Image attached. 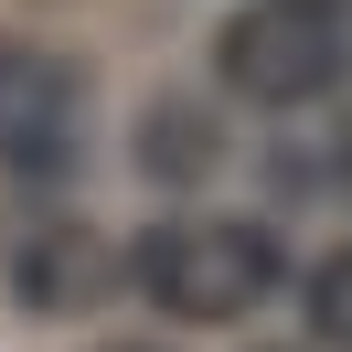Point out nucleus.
I'll return each mask as SVG.
<instances>
[{
  "label": "nucleus",
  "mask_w": 352,
  "mask_h": 352,
  "mask_svg": "<svg viewBox=\"0 0 352 352\" xmlns=\"http://www.w3.org/2000/svg\"><path fill=\"white\" fill-rule=\"evenodd\" d=\"M129 278H139V299L160 309V320H245V309H267L278 299V245H267V224H235V214H171V224H150L139 235V256H129Z\"/></svg>",
  "instance_id": "1"
},
{
  "label": "nucleus",
  "mask_w": 352,
  "mask_h": 352,
  "mask_svg": "<svg viewBox=\"0 0 352 352\" xmlns=\"http://www.w3.org/2000/svg\"><path fill=\"white\" fill-rule=\"evenodd\" d=\"M214 65H224V86L245 107L299 118V107H320L342 86V11L331 0H245L214 32Z\"/></svg>",
  "instance_id": "2"
},
{
  "label": "nucleus",
  "mask_w": 352,
  "mask_h": 352,
  "mask_svg": "<svg viewBox=\"0 0 352 352\" xmlns=\"http://www.w3.org/2000/svg\"><path fill=\"white\" fill-rule=\"evenodd\" d=\"M75 160H86V86H75V65H54L32 43H0V171L65 182Z\"/></svg>",
  "instance_id": "3"
},
{
  "label": "nucleus",
  "mask_w": 352,
  "mask_h": 352,
  "mask_svg": "<svg viewBox=\"0 0 352 352\" xmlns=\"http://www.w3.org/2000/svg\"><path fill=\"white\" fill-rule=\"evenodd\" d=\"M11 288H22L32 309H75V299L96 288V245L75 235V224H43V235L11 256Z\"/></svg>",
  "instance_id": "4"
},
{
  "label": "nucleus",
  "mask_w": 352,
  "mask_h": 352,
  "mask_svg": "<svg viewBox=\"0 0 352 352\" xmlns=\"http://www.w3.org/2000/svg\"><path fill=\"white\" fill-rule=\"evenodd\" d=\"M139 150H150L160 182H203V171L224 160V139H214L203 107H150V118H139Z\"/></svg>",
  "instance_id": "5"
},
{
  "label": "nucleus",
  "mask_w": 352,
  "mask_h": 352,
  "mask_svg": "<svg viewBox=\"0 0 352 352\" xmlns=\"http://www.w3.org/2000/svg\"><path fill=\"white\" fill-rule=\"evenodd\" d=\"M309 331H320V342H352V256H331L320 278H309Z\"/></svg>",
  "instance_id": "6"
},
{
  "label": "nucleus",
  "mask_w": 352,
  "mask_h": 352,
  "mask_svg": "<svg viewBox=\"0 0 352 352\" xmlns=\"http://www.w3.org/2000/svg\"><path fill=\"white\" fill-rule=\"evenodd\" d=\"M129 352H139V342H129Z\"/></svg>",
  "instance_id": "7"
}]
</instances>
